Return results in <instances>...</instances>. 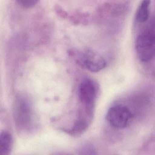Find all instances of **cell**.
Masks as SVG:
<instances>
[{"instance_id": "6da1fadb", "label": "cell", "mask_w": 155, "mask_h": 155, "mask_svg": "<svg viewBox=\"0 0 155 155\" xmlns=\"http://www.w3.org/2000/svg\"><path fill=\"white\" fill-rule=\"evenodd\" d=\"M153 24L148 27L136 39L135 48L139 59L142 62L150 61L155 53V35Z\"/></svg>"}, {"instance_id": "7a4b0ae2", "label": "cell", "mask_w": 155, "mask_h": 155, "mask_svg": "<svg viewBox=\"0 0 155 155\" xmlns=\"http://www.w3.org/2000/svg\"><path fill=\"white\" fill-rule=\"evenodd\" d=\"M132 117L133 114L128 107L123 105H116L108 110L106 119L113 127L123 129L128 125Z\"/></svg>"}, {"instance_id": "3957f363", "label": "cell", "mask_w": 155, "mask_h": 155, "mask_svg": "<svg viewBox=\"0 0 155 155\" xmlns=\"http://www.w3.org/2000/svg\"><path fill=\"white\" fill-rule=\"evenodd\" d=\"M82 65L91 72H98L106 67L104 58L96 51L91 49L85 50L80 56Z\"/></svg>"}, {"instance_id": "277c9868", "label": "cell", "mask_w": 155, "mask_h": 155, "mask_svg": "<svg viewBox=\"0 0 155 155\" xmlns=\"http://www.w3.org/2000/svg\"><path fill=\"white\" fill-rule=\"evenodd\" d=\"M80 101L87 106H91L96 97V88L94 83L90 79H84L78 88Z\"/></svg>"}, {"instance_id": "5b68a950", "label": "cell", "mask_w": 155, "mask_h": 155, "mask_svg": "<svg viewBox=\"0 0 155 155\" xmlns=\"http://www.w3.org/2000/svg\"><path fill=\"white\" fill-rule=\"evenodd\" d=\"M16 117L18 122L22 125H25L30 121V109L23 99H19L16 104Z\"/></svg>"}, {"instance_id": "8992f818", "label": "cell", "mask_w": 155, "mask_h": 155, "mask_svg": "<svg viewBox=\"0 0 155 155\" xmlns=\"http://www.w3.org/2000/svg\"><path fill=\"white\" fill-rule=\"evenodd\" d=\"M12 137L7 131H2L0 136V155H7L12 148Z\"/></svg>"}, {"instance_id": "52a82bcc", "label": "cell", "mask_w": 155, "mask_h": 155, "mask_svg": "<svg viewBox=\"0 0 155 155\" xmlns=\"http://www.w3.org/2000/svg\"><path fill=\"white\" fill-rule=\"evenodd\" d=\"M150 1H143L139 5L136 13V19L139 22H145L149 17Z\"/></svg>"}, {"instance_id": "ba28073f", "label": "cell", "mask_w": 155, "mask_h": 155, "mask_svg": "<svg viewBox=\"0 0 155 155\" xmlns=\"http://www.w3.org/2000/svg\"><path fill=\"white\" fill-rule=\"evenodd\" d=\"M17 2L23 7L30 8L35 6V5H36L38 1L32 0H19L17 1Z\"/></svg>"}]
</instances>
